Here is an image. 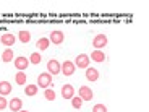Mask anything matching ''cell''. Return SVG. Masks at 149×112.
<instances>
[{"label": "cell", "mask_w": 149, "mask_h": 112, "mask_svg": "<svg viewBox=\"0 0 149 112\" xmlns=\"http://www.w3.org/2000/svg\"><path fill=\"white\" fill-rule=\"evenodd\" d=\"M89 59L94 60V62H104V60H105V54L102 52V50H93Z\"/></svg>", "instance_id": "obj_13"}, {"label": "cell", "mask_w": 149, "mask_h": 112, "mask_svg": "<svg viewBox=\"0 0 149 112\" xmlns=\"http://www.w3.org/2000/svg\"><path fill=\"white\" fill-rule=\"evenodd\" d=\"M37 90H39L37 85H28L26 88H24V93H26V96H36Z\"/></svg>", "instance_id": "obj_16"}, {"label": "cell", "mask_w": 149, "mask_h": 112, "mask_svg": "<svg viewBox=\"0 0 149 112\" xmlns=\"http://www.w3.org/2000/svg\"><path fill=\"white\" fill-rule=\"evenodd\" d=\"M78 94H79V97H81L83 101H91L93 99V91H91V88H88V86H81L78 90Z\"/></svg>", "instance_id": "obj_7"}, {"label": "cell", "mask_w": 149, "mask_h": 112, "mask_svg": "<svg viewBox=\"0 0 149 112\" xmlns=\"http://www.w3.org/2000/svg\"><path fill=\"white\" fill-rule=\"evenodd\" d=\"M15 81L21 86L26 85V73H24V71H18V73L15 75Z\"/></svg>", "instance_id": "obj_18"}, {"label": "cell", "mask_w": 149, "mask_h": 112, "mask_svg": "<svg viewBox=\"0 0 149 112\" xmlns=\"http://www.w3.org/2000/svg\"><path fill=\"white\" fill-rule=\"evenodd\" d=\"M93 112H107V107L104 104H96L93 107Z\"/></svg>", "instance_id": "obj_23"}, {"label": "cell", "mask_w": 149, "mask_h": 112, "mask_svg": "<svg viewBox=\"0 0 149 112\" xmlns=\"http://www.w3.org/2000/svg\"><path fill=\"white\" fill-rule=\"evenodd\" d=\"M44 97L47 99V101H54V99H55V91L47 88V90L44 91Z\"/></svg>", "instance_id": "obj_22"}, {"label": "cell", "mask_w": 149, "mask_h": 112, "mask_svg": "<svg viewBox=\"0 0 149 112\" xmlns=\"http://www.w3.org/2000/svg\"><path fill=\"white\" fill-rule=\"evenodd\" d=\"M86 78L89 80V81H97V80H99V71H97L96 68L88 67L86 68Z\"/></svg>", "instance_id": "obj_12"}, {"label": "cell", "mask_w": 149, "mask_h": 112, "mask_svg": "<svg viewBox=\"0 0 149 112\" xmlns=\"http://www.w3.org/2000/svg\"><path fill=\"white\" fill-rule=\"evenodd\" d=\"M8 107H10L11 112H19L23 109V101L19 97H13V99H10V102H8Z\"/></svg>", "instance_id": "obj_8"}, {"label": "cell", "mask_w": 149, "mask_h": 112, "mask_svg": "<svg viewBox=\"0 0 149 112\" xmlns=\"http://www.w3.org/2000/svg\"><path fill=\"white\" fill-rule=\"evenodd\" d=\"M107 36L105 34H96L93 39V47H96V50H101L102 47H105L107 46Z\"/></svg>", "instance_id": "obj_2"}, {"label": "cell", "mask_w": 149, "mask_h": 112, "mask_svg": "<svg viewBox=\"0 0 149 112\" xmlns=\"http://www.w3.org/2000/svg\"><path fill=\"white\" fill-rule=\"evenodd\" d=\"M7 107H8V101L5 99V96H0V111H3Z\"/></svg>", "instance_id": "obj_24"}, {"label": "cell", "mask_w": 149, "mask_h": 112, "mask_svg": "<svg viewBox=\"0 0 149 112\" xmlns=\"http://www.w3.org/2000/svg\"><path fill=\"white\" fill-rule=\"evenodd\" d=\"M47 73H52V75H58L60 73V64L58 60H49L47 62Z\"/></svg>", "instance_id": "obj_9"}, {"label": "cell", "mask_w": 149, "mask_h": 112, "mask_svg": "<svg viewBox=\"0 0 149 112\" xmlns=\"http://www.w3.org/2000/svg\"><path fill=\"white\" fill-rule=\"evenodd\" d=\"M49 46H50V41H49V37H41V39L37 41L36 47H39V50H45V49H49Z\"/></svg>", "instance_id": "obj_15"}, {"label": "cell", "mask_w": 149, "mask_h": 112, "mask_svg": "<svg viewBox=\"0 0 149 112\" xmlns=\"http://www.w3.org/2000/svg\"><path fill=\"white\" fill-rule=\"evenodd\" d=\"M11 93V85L8 81H0V96H7Z\"/></svg>", "instance_id": "obj_14"}, {"label": "cell", "mask_w": 149, "mask_h": 112, "mask_svg": "<svg viewBox=\"0 0 149 112\" xmlns=\"http://www.w3.org/2000/svg\"><path fill=\"white\" fill-rule=\"evenodd\" d=\"M41 60H42V57H41V54H39V52H33V54L29 55V64L37 65Z\"/></svg>", "instance_id": "obj_20"}, {"label": "cell", "mask_w": 149, "mask_h": 112, "mask_svg": "<svg viewBox=\"0 0 149 112\" xmlns=\"http://www.w3.org/2000/svg\"><path fill=\"white\" fill-rule=\"evenodd\" d=\"M19 41H21L23 44H28V42L31 41V34H29V31H19Z\"/></svg>", "instance_id": "obj_19"}, {"label": "cell", "mask_w": 149, "mask_h": 112, "mask_svg": "<svg viewBox=\"0 0 149 112\" xmlns=\"http://www.w3.org/2000/svg\"><path fill=\"white\" fill-rule=\"evenodd\" d=\"M89 55L88 54H79L76 59H74V67H78V68H88L89 67Z\"/></svg>", "instance_id": "obj_3"}, {"label": "cell", "mask_w": 149, "mask_h": 112, "mask_svg": "<svg viewBox=\"0 0 149 112\" xmlns=\"http://www.w3.org/2000/svg\"><path fill=\"white\" fill-rule=\"evenodd\" d=\"M15 36L13 34H10V33H5L3 36L0 37V42L5 46V47H13V44H15Z\"/></svg>", "instance_id": "obj_10"}, {"label": "cell", "mask_w": 149, "mask_h": 112, "mask_svg": "<svg viewBox=\"0 0 149 112\" xmlns=\"http://www.w3.org/2000/svg\"><path fill=\"white\" fill-rule=\"evenodd\" d=\"M19 112H28V111H23V109H21V111H19Z\"/></svg>", "instance_id": "obj_25"}, {"label": "cell", "mask_w": 149, "mask_h": 112, "mask_svg": "<svg viewBox=\"0 0 149 112\" xmlns=\"http://www.w3.org/2000/svg\"><path fill=\"white\" fill-rule=\"evenodd\" d=\"M2 60H3V62H11V60H13V50H11L10 47L5 49L3 52H2Z\"/></svg>", "instance_id": "obj_17"}, {"label": "cell", "mask_w": 149, "mask_h": 112, "mask_svg": "<svg viewBox=\"0 0 149 112\" xmlns=\"http://www.w3.org/2000/svg\"><path fill=\"white\" fill-rule=\"evenodd\" d=\"M13 64H15V67L18 71H24L29 67V59H26V57H16Z\"/></svg>", "instance_id": "obj_6"}, {"label": "cell", "mask_w": 149, "mask_h": 112, "mask_svg": "<svg viewBox=\"0 0 149 112\" xmlns=\"http://www.w3.org/2000/svg\"><path fill=\"white\" fill-rule=\"evenodd\" d=\"M74 96V88L71 85H65L62 86V97L63 99H71Z\"/></svg>", "instance_id": "obj_11"}, {"label": "cell", "mask_w": 149, "mask_h": 112, "mask_svg": "<svg viewBox=\"0 0 149 112\" xmlns=\"http://www.w3.org/2000/svg\"><path fill=\"white\" fill-rule=\"evenodd\" d=\"M71 106H73V107L74 109H81V106H83V99H81V97H71Z\"/></svg>", "instance_id": "obj_21"}, {"label": "cell", "mask_w": 149, "mask_h": 112, "mask_svg": "<svg viewBox=\"0 0 149 112\" xmlns=\"http://www.w3.org/2000/svg\"><path fill=\"white\" fill-rule=\"evenodd\" d=\"M50 85H52V75L50 73H41L37 76V86L39 88H45L47 90Z\"/></svg>", "instance_id": "obj_1"}, {"label": "cell", "mask_w": 149, "mask_h": 112, "mask_svg": "<svg viewBox=\"0 0 149 112\" xmlns=\"http://www.w3.org/2000/svg\"><path fill=\"white\" fill-rule=\"evenodd\" d=\"M49 41L52 42V44H55V46H60L65 41V34L62 33V31H52L50 36H49Z\"/></svg>", "instance_id": "obj_5"}, {"label": "cell", "mask_w": 149, "mask_h": 112, "mask_svg": "<svg viewBox=\"0 0 149 112\" xmlns=\"http://www.w3.org/2000/svg\"><path fill=\"white\" fill-rule=\"evenodd\" d=\"M74 64L73 62H70V60H65L63 64L60 65V73H63V75H67V76H70V75H73L74 73Z\"/></svg>", "instance_id": "obj_4"}]
</instances>
